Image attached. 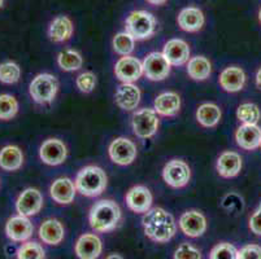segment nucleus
<instances>
[{"label": "nucleus", "instance_id": "44", "mask_svg": "<svg viewBox=\"0 0 261 259\" xmlns=\"http://www.w3.org/2000/svg\"><path fill=\"white\" fill-rule=\"evenodd\" d=\"M3 6H4V0H0V9L3 8Z\"/></svg>", "mask_w": 261, "mask_h": 259}, {"label": "nucleus", "instance_id": "46", "mask_svg": "<svg viewBox=\"0 0 261 259\" xmlns=\"http://www.w3.org/2000/svg\"><path fill=\"white\" fill-rule=\"evenodd\" d=\"M260 147H261V146H260Z\"/></svg>", "mask_w": 261, "mask_h": 259}, {"label": "nucleus", "instance_id": "28", "mask_svg": "<svg viewBox=\"0 0 261 259\" xmlns=\"http://www.w3.org/2000/svg\"><path fill=\"white\" fill-rule=\"evenodd\" d=\"M222 111L215 103H204L196 110V121L205 128H213L220 123Z\"/></svg>", "mask_w": 261, "mask_h": 259}, {"label": "nucleus", "instance_id": "31", "mask_svg": "<svg viewBox=\"0 0 261 259\" xmlns=\"http://www.w3.org/2000/svg\"><path fill=\"white\" fill-rule=\"evenodd\" d=\"M237 118L243 125H257L261 118V111L256 104L244 103L237 109Z\"/></svg>", "mask_w": 261, "mask_h": 259}, {"label": "nucleus", "instance_id": "2", "mask_svg": "<svg viewBox=\"0 0 261 259\" xmlns=\"http://www.w3.org/2000/svg\"><path fill=\"white\" fill-rule=\"evenodd\" d=\"M121 217H122V213L116 201L100 199L90 209L89 222L95 232L107 234L117 228Z\"/></svg>", "mask_w": 261, "mask_h": 259}, {"label": "nucleus", "instance_id": "37", "mask_svg": "<svg viewBox=\"0 0 261 259\" xmlns=\"http://www.w3.org/2000/svg\"><path fill=\"white\" fill-rule=\"evenodd\" d=\"M75 84L82 94H91L96 85V75L92 71L81 73L75 79Z\"/></svg>", "mask_w": 261, "mask_h": 259}, {"label": "nucleus", "instance_id": "23", "mask_svg": "<svg viewBox=\"0 0 261 259\" xmlns=\"http://www.w3.org/2000/svg\"><path fill=\"white\" fill-rule=\"evenodd\" d=\"M178 26L187 33H198L203 28L205 17L201 9L196 7H187L184 8L177 17Z\"/></svg>", "mask_w": 261, "mask_h": 259}, {"label": "nucleus", "instance_id": "13", "mask_svg": "<svg viewBox=\"0 0 261 259\" xmlns=\"http://www.w3.org/2000/svg\"><path fill=\"white\" fill-rule=\"evenodd\" d=\"M127 208L137 214H146L152 208L153 197L151 191L144 185H134L125 196Z\"/></svg>", "mask_w": 261, "mask_h": 259}, {"label": "nucleus", "instance_id": "35", "mask_svg": "<svg viewBox=\"0 0 261 259\" xmlns=\"http://www.w3.org/2000/svg\"><path fill=\"white\" fill-rule=\"evenodd\" d=\"M17 259H46V251L39 242L26 241L18 248Z\"/></svg>", "mask_w": 261, "mask_h": 259}, {"label": "nucleus", "instance_id": "22", "mask_svg": "<svg viewBox=\"0 0 261 259\" xmlns=\"http://www.w3.org/2000/svg\"><path fill=\"white\" fill-rule=\"evenodd\" d=\"M153 109L163 117H175L181 110V97L177 92H163L153 101Z\"/></svg>", "mask_w": 261, "mask_h": 259}, {"label": "nucleus", "instance_id": "25", "mask_svg": "<svg viewBox=\"0 0 261 259\" xmlns=\"http://www.w3.org/2000/svg\"><path fill=\"white\" fill-rule=\"evenodd\" d=\"M236 141L244 151H255L261 146V128L257 125H242L236 131Z\"/></svg>", "mask_w": 261, "mask_h": 259}, {"label": "nucleus", "instance_id": "33", "mask_svg": "<svg viewBox=\"0 0 261 259\" xmlns=\"http://www.w3.org/2000/svg\"><path fill=\"white\" fill-rule=\"evenodd\" d=\"M18 101L13 95H0V120L9 121L15 118L18 113Z\"/></svg>", "mask_w": 261, "mask_h": 259}, {"label": "nucleus", "instance_id": "38", "mask_svg": "<svg viewBox=\"0 0 261 259\" xmlns=\"http://www.w3.org/2000/svg\"><path fill=\"white\" fill-rule=\"evenodd\" d=\"M174 259H201V253L198 248L189 244V242H184L178 246L174 251Z\"/></svg>", "mask_w": 261, "mask_h": 259}, {"label": "nucleus", "instance_id": "20", "mask_svg": "<svg viewBox=\"0 0 261 259\" xmlns=\"http://www.w3.org/2000/svg\"><path fill=\"white\" fill-rule=\"evenodd\" d=\"M221 89L226 92H239L246 84V73L239 66H229L224 69L218 78Z\"/></svg>", "mask_w": 261, "mask_h": 259}, {"label": "nucleus", "instance_id": "42", "mask_svg": "<svg viewBox=\"0 0 261 259\" xmlns=\"http://www.w3.org/2000/svg\"><path fill=\"white\" fill-rule=\"evenodd\" d=\"M256 85H257L258 89H261V68L256 73Z\"/></svg>", "mask_w": 261, "mask_h": 259}, {"label": "nucleus", "instance_id": "45", "mask_svg": "<svg viewBox=\"0 0 261 259\" xmlns=\"http://www.w3.org/2000/svg\"><path fill=\"white\" fill-rule=\"evenodd\" d=\"M258 21L261 22V9H260V12H258Z\"/></svg>", "mask_w": 261, "mask_h": 259}, {"label": "nucleus", "instance_id": "6", "mask_svg": "<svg viewBox=\"0 0 261 259\" xmlns=\"http://www.w3.org/2000/svg\"><path fill=\"white\" fill-rule=\"evenodd\" d=\"M158 113L155 109L143 108L135 111L132 117L133 132L139 139H151L159 130Z\"/></svg>", "mask_w": 261, "mask_h": 259}, {"label": "nucleus", "instance_id": "14", "mask_svg": "<svg viewBox=\"0 0 261 259\" xmlns=\"http://www.w3.org/2000/svg\"><path fill=\"white\" fill-rule=\"evenodd\" d=\"M39 157L46 165L59 166L65 162L66 157H68V148L61 140L47 139L40 146Z\"/></svg>", "mask_w": 261, "mask_h": 259}, {"label": "nucleus", "instance_id": "26", "mask_svg": "<svg viewBox=\"0 0 261 259\" xmlns=\"http://www.w3.org/2000/svg\"><path fill=\"white\" fill-rule=\"evenodd\" d=\"M74 26L68 16L60 14L55 17L48 26V37L54 43H64L72 38Z\"/></svg>", "mask_w": 261, "mask_h": 259}, {"label": "nucleus", "instance_id": "7", "mask_svg": "<svg viewBox=\"0 0 261 259\" xmlns=\"http://www.w3.org/2000/svg\"><path fill=\"white\" fill-rule=\"evenodd\" d=\"M109 158L113 163L120 166H129L137 158L138 149L133 140L127 137H116L108 147Z\"/></svg>", "mask_w": 261, "mask_h": 259}, {"label": "nucleus", "instance_id": "16", "mask_svg": "<svg viewBox=\"0 0 261 259\" xmlns=\"http://www.w3.org/2000/svg\"><path fill=\"white\" fill-rule=\"evenodd\" d=\"M141 90L134 83H121L116 90L115 101L122 110L132 111L138 108L141 103Z\"/></svg>", "mask_w": 261, "mask_h": 259}, {"label": "nucleus", "instance_id": "21", "mask_svg": "<svg viewBox=\"0 0 261 259\" xmlns=\"http://www.w3.org/2000/svg\"><path fill=\"white\" fill-rule=\"evenodd\" d=\"M216 168L220 177L225 178V179H230L234 178L241 172L242 170V157L237 152L226 151L222 152L218 157L217 163H216Z\"/></svg>", "mask_w": 261, "mask_h": 259}, {"label": "nucleus", "instance_id": "39", "mask_svg": "<svg viewBox=\"0 0 261 259\" xmlns=\"http://www.w3.org/2000/svg\"><path fill=\"white\" fill-rule=\"evenodd\" d=\"M238 259H261V246L248 244L238 250Z\"/></svg>", "mask_w": 261, "mask_h": 259}, {"label": "nucleus", "instance_id": "9", "mask_svg": "<svg viewBox=\"0 0 261 259\" xmlns=\"http://www.w3.org/2000/svg\"><path fill=\"white\" fill-rule=\"evenodd\" d=\"M143 75L152 82H160L170 74L172 65L165 59L163 52H151L143 60Z\"/></svg>", "mask_w": 261, "mask_h": 259}, {"label": "nucleus", "instance_id": "15", "mask_svg": "<svg viewBox=\"0 0 261 259\" xmlns=\"http://www.w3.org/2000/svg\"><path fill=\"white\" fill-rule=\"evenodd\" d=\"M34 224L28 217L15 215L6 223V235L9 240L15 242H26L33 236Z\"/></svg>", "mask_w": 261, "mask_h": 259}, {"label": "nucleus", "instance_id": "19", "mask_svg": "<svg viewBox=\"0 0 261 259\" xmlns=\"http://www.w3.org/2000/svg\"><path fill=\"white\" fill-rule=\"evenodd\" d=\"M77 188L69 178H59L49 187L51 198L59 205H69L74 201Z\"/></svg>", "mask_w": 261, "mask_h": 259}, {"label": "nucleus", "instance_id": "4", "mask_svg": "<svg viewBox=\"0 0 261 259\" xmlns=\"http://www.w3.org/2000/svg\"><path fill=\"white\" fill-rule=\"evenodd\" d=\"M158 21L151 12L133 11L125 21V32L135 40H146L156 33Z\"/></svg>", "mask_w": 261, "mask_h": 259}, {"label": "nucleus", "instance_id": "17", "mask_svg": "<svg viewBox=\"0 0 261 259\" xmlns=\"http://www.w3.org/2000/svg\"><path fill=\"white\" fill-rule=\"evenodd\" d=\"M163 54L172 66H182L189 63L191 59L189 44L184 39H178V38L170 39L165 43Z\"/></svg>", "mask_w": 261, "mask_h": 259}, {"label": "nucleus", "instance_id": "5", "mask_svg": "<svg viewBox=\"0 0 261 259\" xmlns=\"http://www.w3.org/2000/svg\"><path fill=\"white\" fill-rule=\"evenodd\" d=\"M59 92V80L49 73H40L35 75L29 85V94L32 99L39 105L52 103Z\"/></svg>", "mask_w": 261, "mask_h": 259}, {"label": "nucleus", "instance_id": "27", "mask_svg": "<svg viewBox=\"0 0 261 259\" xmlns=\"http://www.w3.org/2000/svg\"><path fill=\"white\" fill-rule=\"evenodd\" d=\"M23 165V153L20 147L6 146L0 149V168L4 171H17Z\"/></svg>", "mask_w": 261, "mask_h": 259}, {"label": "nucleus", "instance_id": "1", "mask_svg": "<svg viewBox=\"0 0 261 259\" xmlns=\"http://www.w3.org/2000/svg\"><path fill=\"white\" fill-rule=\"evenodd\" d=\"M144 235L158 244L169 242L177 234V223L169 211L163 208H151L142 218Z\"/></svg>", "mask_w": 261, "mask_h": 259}, {"label": "nucleus", "instance_id": "12", "mask_svg": "<svg viewBox=\"0 0 261 259\" xmlns=\"http://www.w3.org/2000/svg\"><path fill=\"white\" fill-rule=\"evenodd\" d=\"M115 75L122 83H134L143 75V64L134 56H122L115 65Z\"/></svg>", "mask_w": 261, "mask_h": 259}, {"label": "nucleus", "instance_id": "40", "mask_svg": "<svg viewBox=\"0 0 261 259\" xmlns=\"http://www.w3.org/2000/svg\"><path fill=\"white\" fill-rule=\"evenodd\" d=\"M250 229L257 236H261V201L252 217L250 218Z\"/></svg>", "mask_w": 261, "mask_h": 259}, {"label": "nucleus", "instance_id": "32", "mask_svg": "<svg viewBox=\"0 0 261 259\" xmlns=\"http://www.w3.org/2000/svg\"><path fill=\"white\" fill-rule=\"evenodd\" d=\"M112 46L120 56H130L135 48V39L127 32H121L115 35Z\"/></svg>", "mask_w": 261, "mask_h": 259}, {"label": "nucleus", "instance_id": "3", "mask_svg": "<svg viewBox=\"0 0 261 259\" xmlns=\"http://www.w3.org/2000/svg\"><path fill=\"white\" fill-rule=\"evenodd\" d=\"M77 192L86 197H98L106 191L108 177L99 166L89 165L78 171L74 180Z\"/></svg>", "mask_w": 261, "mask_h": 259}, {"label": "nucleus", "instance_id": "10", "mask_svg": "<svg viewBox=\"0 0 261 259\" xmlns=\"http://www.w3.org/2000/svg\"><path fill=\"white\" fill-rule=\"evenodd\" d=\"M178 225L185 236L198 239L207 232V218L199 210H187L179 218Z\"/></svg>", "mask_w": 261, "mask_h": 259}, {"label": "nucleus", "instance_id": "43", "mask_svg": "<svg viewBox=\"0 0 261 259\" xmlns=\"http://www.w3.org/2000/svg\"><path fill=\"white\" fill-rule=\"evenodd\" d=\"M106 259H123V258L120 255V254H115V253H113V254H109V255L107 256Z\"/></svg>", "mask_w": 261, "mask_h": 259}, {"label": "nucleus", "instance_id": "24", "mask_svg": "<svg viewBox=\"0 0 261 259\" xmlns=\"http://www.w3.org/2000/svg\"><path fill=\"white\" fill-rule=\"evenodd\" d=\"M39 239L43 241V244L47 245H59L61 244L65 236V229L60 220L49 218V219L44 220L39 227Z\"/></svg>", "mask_w": 261, "mask_h": 259}, {"label": "nucleus", "instance_id": "11", "mask_svg": "<svg viewBox=\"0 0 261 259\" xmlns=\"http://www.w3.org/2000/svg\"><path fill=\"white\" fill-rule=\"evenodd\" d=\"M43 208V196L37 188L23 189L16 199V211L22 217H34Z\"/></svg>", "mask_w": 261, "mask_h": 259}, {"label": "nucleus", "instance_id": "8", "mask_svg": "<svg viewBox=\"0 0 261 259\" xmlns=\"http://www.w3.org/2000/svg\"><path fill=\"white\" fill-rule=\"evenodd\" d=\"M163 179L172 188H184L191 179V168L185 161L172 160L164 166Z\"/></svg>", "mask_w": 261, "mask_h": 259}, {"label": "nucleus", "instance_id": "41", "mask_svg": "<svg viewBox=\"0 0 261 259\" xmlns=\"http://www.w3.org/2000/svg\"><path fill=\"white\" fill-rule=\"evenodd\" d=\"M147 3L152 4V6H163L168 2V0H146Z\"/></svg>", "mask_w": 261, "mask_h": 259}, {"label": "nucleus", "instance_id": "36", "mask_svg": "<svg viewBox=\"0 0 261 259\" xmlns=\"http://www.w3.org/2000/svg\"><path fill=\"white\" fill-rule=\"evenodd\" d=\"M210 259H238V250L230 242H220L211 250Z\"/></svg>", "mask_w": 261, "mask_h": 259}, {"label": "nucleus", "instance_id": "29", "mask_svg": "<svg viewBox=\"0 0 261 259\" xmlns=\"http://www.w3.org/2000/svg\"><path fill=\"white\" fill-rule=\"evenodd\" d=\"M187 74L191 79L198 82L208 79L212 74V64L204 56L191 57L187 63Z\"/></svg>", "mask_w": 261, "mask_h": 259}, {"label": "nucleus", "instance_id": "34", "mask_svg": "<svg viewBox=\"0 0 261 259\" xmlns=\"http://www.w3.org/2000/svg\"><path fill=\"white\" fill-rule=\"evenodd\" d=\"M21 78V68L15 61L0 64V82L4 84H15Z\"/></svg>", "mask_w": 261, "mask_h": 259}, {"label": "nucleus", "instance_id": "18", "mask_svg": "<svg viewBox=\"0 0 261 259\" xmlns=\"http://www.w3.org/2000/svg\"><path fill=\"white\" fill-rule=\"evenodd\" d=\"M75 254L80 259H98L103 251V242L95 234H85L75 242Z\"/></svg>", "mask_w": 261, "mask_h": 259}, {"label": "nucleus", "instance_id": "30", "mask_svg": "<svg viewBox=\"0 0 261 259\" xmlns=\"http://www.w3.org/2000/svg\"><path fill=\"white\" fill-rule=\"evenodd\" d=\"M58 65L64 71H77L84 65V59L75 49H64L58 54Z\"/></svg>", "mask_w": 261, "mask_h": 259}]
</instances>
